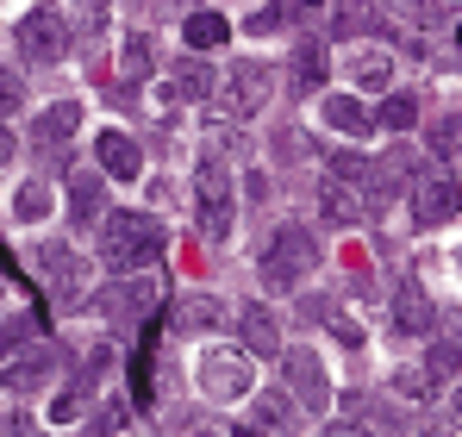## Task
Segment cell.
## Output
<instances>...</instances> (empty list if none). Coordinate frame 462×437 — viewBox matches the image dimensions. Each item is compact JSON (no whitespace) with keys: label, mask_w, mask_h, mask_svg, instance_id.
Masks as SVG:
<instances>
[{"label":"cell","mask_w":462,"mask_h":437,"mask_svg":"<svg viewBox=\"0 0 462 437\" xmlns=\"http://www.w3.org/2000/svg\"><path fill=\"white\" fill-rule=\"evenodd\" d=\"M325 169H331V181H344V188H363V194H369V175H375V163H369V156H356V150H331V156H325Z\"/></svg>","instance_id":"603a6c76"},{"label":"cell","mask_w":462,"mask_h":437,"mask_svg":"<svg viewBox=\"0 0 462 437\" xmlns=\"http://www.w3.org/2000/svg\"><path fill=\"white\" fill-rule=\"evenodd\" d=\"M431 319H438L431 293L419 288V282H400V293H393V331H400V338H425Z\"/></svg>","instance_id":"30bf717a"},{"label":"cell","mask_w":462,"mask_h":437,"mask_svg":"<svg viewBox=\"0 0 462 437\" xmlns=\"http://www.w3.org/2000/svg\"><path fill=\"white\" fill-rule=\"evenodd\" d=\"M382 13H375V0H344L337 6V32H363V25H375Z\"/></svg>","instance_id":"4dcf8cb0"},{"label":"cell","mask_w":462,"mask_h":437,"mask_svg":"<svg viewBox=\"0 0 462 437\" xmlns=\"http://www.w3.org/2000/svg\"><path fill=\"white\" fill-rule=\"evenodd\" d=\"M100 256H106V269H156L169 256V231L151 213H106Z\"/></svg>","instance_id":"6da1fadb"},{"label":"cell","mask_w":462,"mask_h":437,"mask_svg":"<svg viewBox=\"0 0 462 437\" xmlns=\"http://www.w3.org/2000/svg\"><path fill=\"white\" fill-rule=\"evenodd\" d=\"M250 425H275V432H288V425H294V400L263 394V400H256V413H250Z\"/></svg>","instance_id":"f1b7e54d"},{"label":"cell","mask_w":462,"mask_h":437,"mask_svg":"<svg viewBox=\"0 0 462 437\" xmlns=\"http://www.w3.org/2000/svg\"><path fill=\"white\" fill-rule=\"evenodd\" d=\"M38 338V319H6L0 325V363H13V350H32Z\"/></svg>","instance_id":"f546056e"},{"label":"cell","mask_w":462,"mask_h":437,"mask_svg":"<svg viewBox=\"0 0 462 437\" xmlns=\"http://www.w3.org/2000/svg\"><path fill=\"white\" fill-rule=\"evenodd\" d=\"M181 38L194 44V51H213V44H226L231 25L219 19V13H188V25H181Z\"/></svg>","instance_id":"cb8c5ba5"},{"label":"cell","mask_w":462,"mask_h":437,"mask_svg":"<svg viewBox=\"0 0 462 437\" xmlns=\"http://www.w3.org/2000/svg\"><path fill=\"white\" fill-rule=\"evenodd\" d=\"M457 368H462V338H438L425 350V381H450Z\"/></svg>","instance_id":"484cf974"},{"label":"cell","mask_w":462,"mask_h":437,"mask_svg":"<svg viewBox=\"0 0 462 437\" xmlns=\"http://www.w3.org/2000/svg\"><path fill=\"white\" fill-rule=\"evenodd\" d=\"M457 425H462V387H457Z\"/></svg>","instance_id":"ab89813d"},{"label":"cell","mask_w":462,"mask_h":437,"mask_svg":"<svg viewBox=\"0 0 462 437\" xmlns=\"http://www.w3.org/2000/svg\"><path fill=\"white\" fill-rule=\"evenodd\" d=\"M81 413H88V387H69V394L51 400V419H57V425H69V419H81Z\"/></svg>","instance_id":"1f68e13d"},{"label":"cell","mask_w":462,"mask_h":437,"mask_svg":"<svg viewBox=\"0 0 462 437\" xmlns=\"http://www.w3.org/2000/svg\"><path fill=\"white\" fill-rule=\"evenodd\" d=\"M300 6H325V0H300Z\"/></svg>","instance_id":"60d3db41"},{"label":"cell","mask_w":462,"mask_h":437,"mask_svg":"<svg viewBox=\"0 0 462 437\" xmlns=\"http://www.w3.org/2000/svg\"><path fill=\"white\" fill-rule=\"evenodd\" d=\"M213 88H219V75L207 70V63H175V70H169V94H175V100H207Z\"/></svg>","instance_id":"7402d4cb"},{"label":"cell","mask_w":462,"mask_h":437,"mask_svg":"<svg viewBox=\"0 0 462 437\" xmlns=\"http://www.w3.org/2000/svg\"><path fill=\"white\" fill-rule=\"evenodd\" d=\"M94 6H106V0H94Z\"/></svg>","instance_id":"7bdbcfd3"},{"label":"cell","mask_w":462,"mask_h":437,"mask_svg":"<svg viewBox=\"0 0 462 437\" xmlns=\"http://www.w3.org/2000/svg\"><path fill=\"white\" fill-rule=\"evenodd\" d=\"M457 138H462V126H457V119H444V126H438V138H431V150H438V156H450Z\"/></svg>","instance_id":"836d02e7"},{"label":"cell","mask_w":462,"mask_h":437,"mask_svg":"<svg viewBox=\"0 0 462 437\" xmlns=\"http://www.w3.org/2000/svg\"><path fill=\"white\" fill-rule=\"evenodd\" d=\"M94 150H100V169H106V175H119V181H132V175L144 169L138 138H125L119 126H113V132H100V138H94Z\"/></svg>","instance_id":"7c38bea8"},{"label":"cell","mask_w":462,"mask_h":437,"mask_svg":"<svg viewBox=\"0 0 462 437\" xmlns=\"http://www.w3.org/2000/svg\"><path fill=\"white\" fill-rule=\"evenodd\" d=\"M350 75H356L363 88H387V81H393V57H387V51H356Z\"/></svg>","instance_id":"83f0119b"},{"label":"cell","mask_w":462,"mask_h":437,"mask_svg":"<svg viewBox=\"0 0 462 437\" xmlns=\"http://www.w3.org/2000/svg\"><path fill=\"white\" fill-rule=\"evenodd\" d=\"M457 44H462V25H457Z\"/></svg>","instance_id":"b9f144b4"},{"label":"cell","mask_w":462,"mask_h":437,"mask_svg":"<svg viewBox=\"0 0 462 437\" xmlns=\"http://www.w3.org/2000/svg\"><path fill=\"white\" fill-rule=\"evenodd\" d=\"M462 213V181L457 175H425L412 188V225H450Z\"/></svg>","instance_id":"8992f818"},{"label":"cell","mask_w":462,"mask_h":437,"mask_svg":"<svg viewBox=\"0 0 462 437\" xmlns=\"http://www.w3.org/2000/svg\"><path fill=\"white\" fill-rule=\"evenodd\" d=\"M288 387L300 394L307 413H325L331 406V375L319 363V350H288Z\"/></svg>","instance_id":"52a82bcc"},{"label":"cell","mask_w":462,"mask_h":437,"mask_svg":"<svg viewBox=\"0 0 462 437\" xmlns=\"http://www.w3.org/2000/svg\"><path fill=\"white\" fill-rule=\"evenodd\" d=\"M38 269H44V282H51V293H57L63 306H76L81 288H88L81 256H76V250H63V244H44V250H38Z\"/></svg>","instance_id":"ba28073f"},{"label":"cell","mask_w":462,"mask_h":437,"mask_svg":"<svg viewBox=\"0 0 462 437\" xmlns=\"http://www.w3.org/2000/svg\"><path fill=\"white\" fill-rule=\"evenodd\" d=\"M162 325H169V331H213V325H219V300H213V293H181V300L162 312Z\"/></svg>","instance_id":"5bb4252c"},{"label":"cell","mask_w":462,"mask_h":437,"mask_svg":"<svg viewBox=\"0 0 462 437\" xmlns=\"http://www.w3.org/2000/svg\"><path fill=\"white\" fill-rule=\"evenodd\" d=\"M319 213H325V225H363L375 207H369V194H363V188L331 181V188H319Z\"/></svg>","instance_id":"4fadbf2b"},{"label":"cell","mask_w":462,"mask_h":437,"mask_svg":"<svg viewBox=\"0 0 462 437\" xmlns=\"http://www.w3.org/2000/svg\"><path fill=\"white\" fill-rule=\"evenodd\" d=\"M263 100H269V63H256V57H237V63L226 70V94H219V107H226L231 119H250Z\"/></svg>","instance_id":"5b68a950"},{"label":"cell","mask_w":462,"mask_h":437,"mask_svg":"<svg viewBox=\"0 0 462 437\" xmlns=\"http://www.w3.org/2000/svg\"><path fill=\"white\" fill-rule=\"evenodd\" d=\"M51 188L44 181H19V194H13V218H25V225H38V218H51Z\"/></svg>","instance_id":"d4e9b609"},{"label":"cell","mask_w":462,"mask_h":437,"mask_svg":"<svg viewBox=\"0 0 462 437\" xmlns=\"http://www.w3.org/2000/svg\"><path fill=\"white\" fill-rule=\"evenodd\" d=\"M81 126V107L76 100H57V107H44L38 113V126H32V144L38 150H63V138Z\"/></svg>","instance_id":"ac0fdd59"},{"label":"cell","mask_w":462,"mask_h":437,"mask_svg":"<svg viewBox=\"0 0 462 437\" xmlns=\"http://www.w3.org/2000/svg\"><path fill=\"white\" fill-rule=\"evenodd\" d=\"M194 218H200V237H213V244H226L231 237V175L219 156H200V169H194Z\"/></svg>","instance_id":"3957f363"},{"label":"cell","mask_w":462,"mask_h":437,"mask_svg":"<svg viewBox=\"0 0 462 437\" xmlns=\"http://www.w3.org/2000/svg\"><path fill=\"white\" fill-rule=\"evenodd\" d=\"M200 387H207L213 400H237V394L250 387V363H244L237 350H207V357H200Z\"/></svg>","instance_id":"9c48e42d"},{"label":"cell","mask_w":462,"mask_h":437,"mask_svg":"<svg viewBox=\"0 0 462 437\" xmlns=\"http://www.w3.org/2000/svg\"><path fill=\"white\" fill-rule=\"evenodd\" d=\"M282 19H288V13H282V6H263V13H256V19H250V32H256V38H269V32H275V25H282Z\"/></svg>","instance_id":"e575fe53"},{"label":"cell","mask_w":462,"mask_h":437,"mask_svg":"<svg viewBox=\"0 0 462 437\" xmlns=\"http://www.w3.org/2000/svg\"><path fill=\"white\" fill-rule=\"evenodd\" d=\"M69 218H76L81 231L106 218V181L100 175H69Z\"/></svg>","instance_id":"e0dca14e"},{"label":"cell","mask_w":462,"mask_h":437,"mask_svg":"<svg viewBox=\"0 0 462 437\" xmlns=\"http://www.w3.org/2000/svg\"><path fill=\"white\" fill-rule=\"evenodd\" d=\"M325 75H331L325 44H319V38H300V44H294V63H288V88H294V94H319Z\"/></svg>","instance_id":"8fae6325"},{"label":"cell","mask_w":462,"mask_h":437,"mask_svg":"<svg viewBox=\"0 0 462 437\" xmlns=\"http://www.w3.org/2000/svg\"><path fill=\"white\" fill-rule=\"evenodd\" d=\"M375 126H382V132H412V126H419V100H412V94H387Z\"/></svg>","instance_id":"4316f807"},{"label":"cell","mask_w":462,"mask_h":437,"mask_svg":"<svg viewBox=\"0 0 462 437\" xmlns=\"http://www.w3.org/2000/svg\"><path fill=\"white\" fill-rule=\"evenodd\" d=\"M156 70V51L144 32H132V38H119V88H138L144 75Z\"/></svg>","instance_id":"ffe728a7"},{"label":"cell","mask_w":462,"mask_h":437,"mask_svg":"<svg viewBox=\"0 0 462 437\" xmlns=\"http://www.w3.org/2000/svg\"><path fill=\"white\" fill-rule=\"evenodd\" d=\"M325 437H369V432H363L356 419H331V425H325Z\"/></svg>","instance_id":"8d00e7d4"},{"label":"cell","mask_w":462,"mask_h":437,"mask_svg":"<svg viewBox=\"0 0 462 437\" xmlns=\"http://www.w3.org/2000/svg\"><path fill=\"white\" fill-rule=\"evenodd\" d=\"M419 437H450V425H425V432H419Z\"/></svg>","instance_id":"f35d334b"},{"label":"cell","mask_w":462,"mask_h":437,"mask_svg":"<svg viewBox=\"0 0 462 437\" xmlns=\"http://www.w3.org/2000/svg\"><path fill=\"white\" fill-rule=\"evenodd\" d=\"M19 100H25L19 75H6V70H0V119H6V113H19Z\"/></svg>","instance_id":"d6a6232c"},{"label":"cell","mask_w":462,"mask_h":437,"mask_svg":"<svg viewBox=\"0 0 462 437\" xmlns=\"http://www.w3.org/2000/svg\"><path fill=\"white\" fill-rule=\"evenodd\" d=\"M325 126H331V132H356V138H369L375 113H369L363 100H350V94H331V100H325Z\"/></svg>","instance_id":"44dd1931"},{"label":"cell","mask_w":462,"mask_h":437,"mask_svg":"<svg viewBox=\"0 0 462 437\" xmlns=\"http://www.w3.org/2000/svg\"><path fill=\"white\" fill-rule=\"evenodd\" d=\"M151 306H156V282H119L113 293L94 300V312H106V319H138Z\"/></svg>","instance_id":"2e32d148"},{"label":"cell","mask_w":462,"mask_h":437,"mask_svg":"<svg viewBox=\"0 0 462 437\" xmlns=\"http://www.w3.org/2000/svg\"><path fill=\"white\" fill-rule=\"evenodd\" d=\"M237 331H244V350H250V357H275V350H282V325H275L269 306H244V312H237Z\"/></svg>","instance_id":"9a60e30c"},{"label":"cell","mask_w":462,"mask_h":437,"mask_svg":"<svg viewBox=\"0 0 462 437\" xmlns=\"http://www.w3.org/2000/svg\"><path fill=\"white\" fill-rule=\"evenodd\" d=\"M6 437H44V432H38V419H25V413H13V419H6Z\"/></svg>","instance_id":"d590c367"},{"label":"cell","mask_w":462,"mask_h":437,"mask_svg":"<svg viewBox=\"0 0 462 437\" xmlns=\"http://www.w3.org/2000/svg\"><path fill=\"white\" fill-rule=\"evenodd\" d=\"M319 269V237L307 225H282L263 250V288H294Z\"/></svg>","instance_id":"7a4b0ae2"},{"label":"cell","mask_w":462,"mask_h":437,"mask_svg":"<svg viewBox=\"0 0 462 437\" xmlns=\"http://www.w3.org/2000/svg\"><path fill=\"white\" fill-rule=\"evenodd\" d=\"M19 57H25V63H44V70L69 57V25H63L57 6H32V13L19 19Z\"/></svg>","instance_id":"277c9868"},{"label":"cell","mask_w":462,"mask_h":437,"mask_svg":"<svg viewBox=\"0 0 462 437\" xmlns=\"http://www.w3.org/2000/svg\"><path fill=\"white\" fill-rule=\"evenodd\" d=\"M6 156H13V138H6V126H0V163H6Z\"/></svg>","instance_id":"74e56055"},{"label":"cell","mask_w":462,"mask_h":437,"mask_svg":"<svg viewBox=\"0 0 462 437\" xmlns=\"http://www.w3.org/2000/svg\"><path fill=\"white\" fill-rule=\"evenodd\" d=\"M51 368H57V357H51V350H25L19 363H6L0 387H13V394H32V387H44V381H51Z\"/></svg>","instance_id":"d6986e66"}]
</instances>
